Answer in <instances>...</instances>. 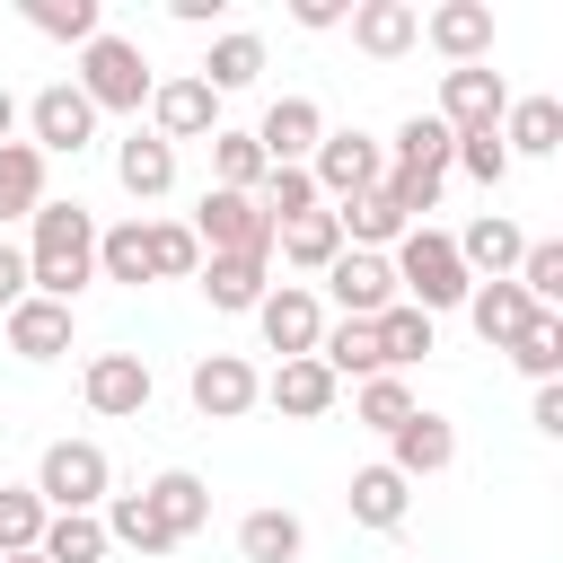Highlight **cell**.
I'll list each match as a JSON object with an SVG mask.
<instances>
[{"mask_svg": "<svg viewBox=\"0 0 563 563\" xmlns=\"http://www.w3.org/2000/svg\"><path fill=\"white\" fill-rule=\"evenodd\" d=\"M88 282H97V220H88V202H53L44 194L35 220H26V290L79 308Z\"/></svg>", "mask_w": 563, "mask_h": 563, "instance_id": "6da1fadb", "label": "cell"}, {"mask_svg": "<svg viewBox=\"0 0 563 563\" xmlns=\"http://www.w3.org/2000/svg\"><path fill=\"white\" fill-rule=\"evenodd\" d=\"M387 273H396V299H413L422 317H440V308H466V264H457V246H449V229H405L396 246H387Z\"/></svg>", "mask_w": 563, "mask_h": 563, "instance_id": "7a4b0ae2", "label": "cell"}, {"mask_svg": "<svg viewBox=\"0 0 563 563\" xmlns=\"http://www.w3.org/2000/svg\"><path fill=\"white\" fill-rule=\"evenodd\" d=\"M70 88L97 106V114H141L150 106V88H158V70H150V53L132 44V35H97V44H79V70H70Z\"/></svg>", "mask_w": 563, "mask_h": 563, "instance_id": "3957f363", "label": "cell"}, {"mask_svg": "<svg viewBox=\"0 0 563 563\" xmlns=\"http://www.w3.org/2000/svg\"><path fill=\"white\" fill-rule=\"evenodd\" d=\"M106 493H114V466H106L97 440H53L35 457V501L44 510H106Z\"/></svg>", "mask_w": 563, "mask_h": 563, "instance_id": "277c9868", "label": "cell"}, {"mask_svg": "<svg viewBox=\"0 0 563 563\" xmlns=\"http://www.w3.org/2000/svg\"><path fill=\"white\" fill-rule=\"evenodd\" d=\"M378 176H387V141H369V132H325V141H317V158H308V185H317V202H325V211H343V202L378 194Z\"/></svg>", "mask_w": 563, "mask_h": 563, "instance_id": "5b68a950", "label": "cell"}, {"mask_svg": "<svg viewBox=\"0 0 563 563\" xmlns=\"http://www.w3.org/2000/svg\"><path fill=\"white\" fill-rule=\"evenodd\" d=\"M185 229H194L202 255H273V220H264L255 194H220V185H211V194L194 202Z\"/></svg>", "mask_w": 563, "mask_h": 563, "instance_id": "8992f818", "label": "cell"}, {"mask_svg": "<svg viewBox=\"0 0 563 563\" xmlns=\"http://www.w3.org/2000/svg\"><path fill=\"white\" fill-rule=\"evenodd\" d=\"M26 132H35L44 158H79V150L97 141V106H88L70 79H44V88L26 97Z\"/></svg>", "mask_w": 563, "mask_h": 563, "instance_id": "52a82bcc", "label": "cell"}, {"mask_svg": "<svg viewBox=\"0 0 563 563\" xmlns=\"http://www.w3.org/2000/svg\"><path fill=\"white\" fill-rule=\"evenodd\" d=\"M255 334H264V352H282V361H308V352H317V334H325V299H317L308 282H282V290H264V299H255Z\"/></svg>", "mask_w": 563, "mask_h": 563, "instance_id": "ba28073f", "label": "cell"}, {"mask_svg": "<svg viewBox=\"0 0 563 563\" xmlns=\"http://www.w3.org/2000/svg\"><path fill=\"white\" fill-rule=\"evenodd\" d=\"M185 396H194L202 422H238V413L264 405V378H255V361H238V352H202V361L185 369Z\"/></svg>", "mask_w": 563, "mask_h": 563, "instance_id": "9c48e42d", "label": "cell"}, {"mask_svg": "<svg viewBox=\"0 0 563 563\" xmlns=\"http://www.w3.org/2000/svg\"><path fill=\"white\" fill-rule=\"evenodd\" d=\"M510 114V79L493 62H466V70H440V123L449 132H501Z\"/></svg>", "mask_w": 563, "mask_h": 563, "instance_id": "30bf717a", "label": "cell"}, {"mask_svg": "<svg viewBox=\"0 0 563 563\" xmlns=\"http://www.w3.org/2000/svg\"><path fill=\"white\" fill-rule=\"evenodd\" d=\"M387 466H396L405 484L449 475V466H457V422H449V413H431V405H413V413L387 431Z\"/></svg>", "mask_w": 563, "mask_h": 563, "instance_id": "8fae6325", "label": "cell"}, {"mask_svg": "<svg viewBox=\"0 0 563 563\" xmlns=\"http://www.w3.org/2000/svg\"><path fill=\"white\" fill-rule=\"evenodd\" d=\"M150 132L176 150V141H211L220 132V97L194 79V70H176V79H158L150 88Z\"/></svg>", "mask_w": 563, "mask_h": 563, "instance_id": "7c38bea8", "label": "cell"}, {"mask_svg": "<svg viewBox=\"0 0 563 563\" xmlns=\"http://www.w3.org/2000/svg\"><path fill=\"white\" fill-rule=\"evenodd\" d=\"M317 141H325V106H317V97H273V106H264V123H255L264 167H308V158H317Z\"/></svg>", "mask_w": 563, "mask_h": 563, "instance_id": "4fadbf2b", "label": "cell"}, {"mask_svg": "<svg viewBox=\"0 0 563 563\" xmlns=\"http://www.w3.org/2000/svg\"><path fill=\"white\" fill-rule=\"evenodd\" d=\"M79 396H88V413H106V422H132V413L150 405V361H141V352H88V369H79Z\"/></svg>", "mask_w": 563, "mask_h": 563, "instance_id": "5bb4252c", "label": "cell"}, {"mask_svg": "<svg viewBox=\"0 0 563 563\" xmlns=\"http://www.w3.org/2000/svg\"><path fill=\"white\" fill-rule=\"evenodd\" d=\"M334 396H343V378L308 352V361H282L273 378H264V405L282 413V422H325L334 413Z\"/></svg>", "mask_w": 563, "mask_h": 563, "instance_id": "9a60e30c", "label": "cell"}, {"mask_svg": "<svg viewBox=\"0 0 563 563\" xmlns=\"http://www.w3.org/2000/svg\"><path fill=\"white\" fill-rule=\"evenodd\" d=\"M352 44L369 53V62H405L413 44H422V9L413 0H352Z\"/></svg>", "mask_w": 563, "mask_h": 563, "instance_id": "2e32d148", "label": "cell"}, {"mask_svg": "<svg viewBox=\"0 0 563 563\" xmlns=\"http://www.w3.org/2000/svg\"><path fill=\"white\" fill-rule=\"evenodd\" d=\"M422 44H431L449 70H466V62L493 53V9H484V0H440V9L422 18Z\"/></svg>", "mask_w": 563, "mask_h": 563, "instance_id": "e0dca14e", "label": "cell"}, {"mask_svg": "<svg viewBox=\"0 0 563 563\" xmlns=\"http://www.w3.org/2000/svg\"><path fill=\"white\" fill-rule=\"evenodd\" d=\"M325 299H334L343 317H378V308H396V273H387V255L343 246V255L325 264Z\"/></svg>", "mask_w": 563, "mask_h": 563, "instance_id": "ac0fdd59", "label": "cell"}, {"mask_svg": "<svg viewBox=\"0 0 563 563\" xmlns=\"http://www.w3.org/2000/svg\"><path fill=\"white\" fill-rule=\"evenodd\" d=\"M449 246H457L466 282H510V264H519V246H528V238H519V220H501V211H475V220H466Z\"/></svg>", "mask_w": 563, "mask_h": 563, "instance_id": "d6986e66", "label": "cell"}, {"mask_svg": "<svg viewBox=\"0 0 563 563\" xmlns=\"http://www.w3.org/2000/svg\"><path fill=\"white\" fill-rule=\"evenodd\" d=\"M202 299L220 308V317H255V299L273 290V255H202Z\"/></svg>", "mask_w": 563, "mask_h": 563, "instance_id": "ffe728a7", "label": "cell"}, {"mask_svg": "<svg viewBox=\"0 0 563 563\" xmlns=\"http://www.w3.org/2000/svg\"><path fill=\"white\" fill-rule=\"evenodd\" d=\"M70 325H79V317H70L62 299H35V290L0 317V334H9L18 361H62V352H70Z\"/></svg>", "mask_w": 563, "mask_h": 563, "instance_id": "44dd1931", "label": "cell"}, {"mask_svg": "<svg viewBox=\"0 0 563 563\" xmlns=\"http://www.w3.org/2000/svg\"><path fill=\"white\" fill-rule=\"evenodd\" d=\"M141 493H150V510H158V519H167V537H176V545H185V537H202V528H211V484H202V475H194V466H167V475H150V484H141Z\"/></svg>", "mask_w": 563, "mask_h": 563, "instance_id": "7402d4cb", "label": "cell"}, {"mask_svg": "<svg viewBox=\"0 0 563 563\" xmlns=\"http://www.w3.org/2000/svg\"><path fill=\"white\" fill-rule=\"evenodd\" d=\"M501 150H510V158H554V150H563V97H510Z\"/></svg>", "mask_w": 563, "mask_h": 563, "instance_id": "603a6c76", "label": "cell"}, {"mask_svg": "<svg viewBox=\"0 0 563 563\" xmlns=\"http://www.w3.org/2000/svg\"><path fill=\"white\" fill-rule=\"evenodd\" d=\"M114 185H123L132 202H158V194L176 185V150H167L158 132H132V141H114Z\"/></svg>", "mask_w": 563, "mask_h": 563, "instance_id": "cb8c5ba5", "label": "cell"}, {"mask_svg": "<svg viewBox=\"0 0 563 563\" xmlns=\"http://www.w3.org/2000/svg\"><path fill=\"white\" fill-rule=\"evenodd\" d=\"M343 501H352V519H361V528H378V537H387V528H405L413 484H405V475L378 457V466H361V475H352V493H343Z\"/></svg>", "mask_w": 563, "mask_h": 563, "instance_id": "d4e9b609", "label": "cell"}, {"mask_svg": "<svg viewBox=\"0 0 563 563\" xmlns=\"http://www.w3.org/2000/svg\"><path fill=\"white\" fill-rule=\"evenodd\" d=\"M273 255H282L290 273H325V264L343 255V229H334V211H299V220H282V229H273Z\"/></svg>", "mask_w": 563, "mask_h": 563, "instance_id": "484cf974", "label": "cell"}, {"mask_svg": "<svg viewBox=\"0 0 563 563\" xmlns=\"http://www.w3.org/2000/svg\"><path fill=\"white\" fill-rule=\"evenodd\" d=\"M317 361H325L334 378H378V369H387V352H378V325H369V317H334V325L317 334Z\"/></svg>", "mask_w": 563, "mask_h": 563, "instance_id": "4316f807", "label": "cell"}, {"mask_svg": "<svg viewBox=\"0 0 563 563\" xmlns=\"http://www.w3.org/2000/svg\"><path fill=\"white\" fill-rule=\"evenodd\" d=\"M97 528H106V545H132V554H167V545H176V537H167V519L150 510V493H106Z\"/></svg>", "mask_w": 563, "mask_h": 563, "instance_id": "83f0119b", "label": "cell"}, {"mask_svg": "<svg viewBox=\"0 0 563 563\" xmlns=\"http://www.w3.org/2000/svg\"><path fill=\"white\" fill-rule=\"evenodd\" d=\"M255 70H264V35H246V26H229V35H211V53H202V88L211 97H229V88H255Z\"/></svg>", "mask_w": 563, "mask_h": 563, "instance_id": "f1b7e54d", "label": "cell"}, {"mask_svg": "<svg viewBox=\"0 0 563 563\" xmlns=\"http://www.w3.org/2000/svg\"><path fill=\"white\" fill-rule=\"evenodd\" d=\"M449 150H457V132H449L440 114H405L387 167H405V176H449Z\"/></svg>", "mask_w": 563, "mask_h": 563, "instance_id": "f546056e", "label": "cell"}, {"mask_svg": "<svg viewBox=\"0 0 563 563\" xmlns=\"http://www.w3.org/2000/svg\"><path fill=\"white\" fill-rule=\"evenodd\" d=\"M528 317H537V308H528V290H519V282H475V290H466V325H475L493 352H501Z\"/></svg>", "mask_w": 563, "mask_h": 563, "instance_id": "4dcf8cb0", "label": "cell"}, {"mask_svg": "<svg viewBox=\"0 0 563 563\" xmlns=\"http://www.w3.org/2000/svg\"><path fill=\"white\" fill-rule=\"evenodd\" d=\"M369 325H378V352H387V369H396V378H405L413 361H431V343H440V325H431V317H422L413 299H396V308H378Z\"/></svg>", "mask_w": 563, "mask_h": 563, "instance_id": "1f68e13d", "label": "cell"}, {"mask_svg": "<svg viewBox=\"0 0 563 563\" xmlns=\"http://www.w3.org/2000/svg\"><path fill=\"white\" fill-rule=\"evenodd\" d=\"M238 554H246V563H299V554H308L299 510H246V519H238Z\"/></svg>", "mask_w": 563, "mask_h": 563, "instance_id": "d6a6232c", "label": "cell"}, {"mask_svg": "<svg viewBox=\"0 0 563 563\" xmlns=\"http://www.w3.org/2000/svg\"><path fill=\"white\" fill-rule=\"evenodd\" d=\"M35 202H44V150L35 141H0V229L35 220Z\"/></svg>", "mask_w": 563, "mask_h": 563, "instance_id": "836d02e7", "label": "cell"}, {"mask_svg": "<svg viewBox=\"0 0 563 563\" xmlns=\"http://www.w3.org/2000/svg\"><path fill=\"white\" fill-rule=\"evenodd\" d=\"M97 282H150V220H114L97 229Z\"/></svg>", "mask_w": 563, "mask_h": 563, "instance_id": "e575fe53", "label": "cell"}, {"mask_svg": "<svg viewBox=\"0 0 563 563\" xmlns=\"http://www.w3.org/2000/svg\"><path fill=\"white\" fill-rule=\"evenodd\" d=\"M35 554H44V563H106V528H97V510H53L44 537H35Z\"/></svg>", "mask_w": 563, "mask_h": 563, "instance_id": "d590c367", "label": "cell"}, {"mask_svg": "<svg viewBox=\"0 0 563 563\" xmlns=\"http://www.w3.org/2000/svg\"><path fill=\"white\" fill-rule=\"evenodd\" d=\"M211 185H220V194H255V185H264V150H255V132H238V123L211 132Z\"/></svg>", "mask_w": 563, "mask_h": 563, "instance_id": "8d00e7d4", "label": "cell"}, {"mask_svg": "<svg viewBox=\"0 0 563 563\" xmlns=\"http://www.w3.org/2000/svg\"><path fill=\"white\" fill-rule=\"evenodd\" d=\"M334 229H343V246L378 255V246H396V238H405V211H396L387 194H361V202H343V211H334Z\"/></svg>", "mask_w": 563, "mask_h": 563, "instance_id": "74e56055", "label": "cell"}, {"mask_svg": "<svg viewBox=\"0 0 563 563\" xmlns=\"http://www.w3.org/2000/svg\"><path fill=\"white\" fill-rule=\"evenodd\" d=\"M510 282L528 290V308L563 317V246H554V238H528V246H519V264H510Z\"/></svg>", "mask_w": 563, "mask_h": 563, "instance_id": "f35d334b", "label": "cell"}, {"mask_svg": "<svg viewBox=\"0 0 563 563\" xmlns=\"http://www.w3.org/2000/svg\"><path fill=\"white\" fill-rule=\"evenodd\" d=\"M26 26L53 35V44H97L106 35V9L97 0H26Z\"/></svg>", "mask_w": 563, "mask_h": 563, "instance_id": "ab89813d", "label": "cell"}, {"mask_svg": "<svg viewBox=\"0 0 563 563\" xmlns=\"http://www.w3.org/2000/svg\"><path fill=\"white\" fill-rule=\"evenodd\" d=\"M501 352H510V361H519L537 387H545V378H563V317H545V308H537V317H528V325H519Z\"/></svg>", "mask_w": 563, "mask_h": 563, "instance_id": "60d3db41", "label": "cell"}, {"mask_svg": "<svg viewBox=\"0 0 563 563\" xmlns=\"http://www.w3.org/2000/svg\"><path fill=\"white\" fill-rule=\"evenodd\" d=\"M405 413H413V387H405L396 369H378V378H361V387H352V422H369L378 440H387Z\"/></svg>", "mask_w": 563, "mask_h": 563, "instance_id": "b9f144b4", "label": "cell"}, {"mask_svg": "<svg viewBox=\"0 0 563 563\" xmlns=\"http://www.w3.org/2000/svg\"><path fill=\"white\" fill-rule=\"evenodd\" d=\"M202 273V246L185 220H150V282H194Z\"/></svg>", "mask_w": 563, "mask_h": 563, "instance_id": "7bdbcfd3", "label": "cell"}, {"mask_svg": "<svg viewBox=\"0 0 563 563\" xmlns=\"http://www.w3.org/2000/svg\"><path fill=\"white\" fill-rule=\"evenodd\" d=\"M44 501H35V484H0V554H35V537H44Z\"/></svg>", "mask_w": 563, "mask_h": 563, "instance_id": "ee69618b", "label": "cell"}, {"mask_svg": "<svg viewBox=\"0 0 563 563\" xmlns=\"http://www.w3.org/2000/svg\"><path fill=\"white\" fill-rule=\"evenodd\" d=\"M255 202H264V220H273V229H282V220H299V211H325V202H317V185H308V167H264Z\"/></svg>", "mask_w": 563, "mask_h": 563, "instance_id": "f6af8a7d", "label": "cell"}, {"mask_svg": "<svg viewBox=\"0 0 563 563\" xmlns=\"http://www.w3.org/2000/svg\"><path fill=\"white\" fill-rule=\"evenodd\" d=\"M449 167H466L475 185H501V176H510V150H501V132H457Z\"/></svg>", "mask_w": 563, "mask_h": 563, "instance_id": "bcb514c9", "label": "cell"}, {"mask_svg": "<svg viewBox=\"0 0 563 563\" xmlns=\"http://www.w3.org/2000/svg\"><path fill=\"white\" fill-rule=\"evenodd\" d=\"M528 422H537L545 440H563V378H545V387L528 396Z\"/></svg>", "mask_w": 563, "mask_h": 563, "instance_id": "7dc6e473", "label": "cell"}, {"mask_svg": "<svg viewBox=\"0 0 563 563\" xmlns=\"http://www.w3.org/2000/svg\"><path fill=\"white\" fill-rule=\"evenodd\" d=\"M18 299H26V246H9V238H0V317H9Z\"/></svg>", "mask_w": 563, "mask_h": 563, "instance_id": "c3c4849f", "label": "cell"}, {"mask_svg": "<svg viewBox=\"0 0 563 563\" xmlns=\"http://www.w3.org/2000/svg\"><path fill=\"white\" fill-rule=\"evenodd\" d=\"M352 9L343 0H290V26H308V35H325V26H343Z\"/></svg>", "mask_w": 563, "mask_h": 563, "instance_id": "681fc988", "label": "cell"}, {"mask_svg": "<svg viewBox=\"0 0 563 563\" xmlns=\"http://www.w3.org/2000/svg\"><path fill=\"white\" fill-rule=\"evenodd\" d=\"M220 9H229V0H167L176 26H220Z\"/></svg>", "mask_w": 563, "mask_h": 563, "instance_id": "f907efd6", "label": "cell"}, {"mask_svg": "<svg viewBox=\"0 0 563 563\" xmlns=\"http://www.w3.org/2000/svg\"><path fill=\"white\" fill-rule=\"evenodd\" d=\"M0 141H18V97L0 88Z\"/></svg>", "mask_w": 563, "mask_h": 563, "instance_id": "816d5d0a", "label": "cell"}, {"mask_svg": "<svg viewBox=\"0 0 563 563\" xmlns=\"http://www.w3.org/2000/svg\"><path fill=\"white\" fill-rule=\"evenodd\" d=\"M0 563H44V554H0Z\"/></svg>", "mask_w": 563, "mask_h": 563, "instance_id": "f5cc1de1", "label": "cell"}]
</instances>
